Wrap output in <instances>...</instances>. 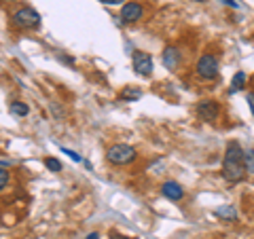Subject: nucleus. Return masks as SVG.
Returning <instances> with one entry per match:
<instances>
[{"instance_id": "1", "label": "nucleus", "mask_w": 254, "mask_h": 239, "mask_svg": "<svg viewBox=\"0 0 254 239\" xmlns=\"http://www.w3.org/2000/svg\"><path fill=\"white\" fill-rule=\"evenodd\" d=\"M246 150L242 148L240 142H229L227 144V153H225V161H222V176L227 182H242L246 176Z\"/></svg>"}, {"instance_id": "2", "label": "nucleus", "mask_w": 254, "mask_h": 239, "mask_svg": "<svg viewBox=\"0 0 254 239\" xmlns=\"http://www.w3.org/2000/svg\"><path fill=\"white\" fill-rule=\"evenodd\" d=\"M136 148L129 146V144H115V146H110L108 148V153H106V159L110 163H115V165H127V163H131L133 159H136Z\"/></svg>"}, {"instance_id": "3", "label": "nucleus", "mask_w": 254, "mask_h": 239, "mask_svg": "<svg viewBox=\"0 0 254 239\" xmlns=\"http://www.w3.org/2000/svg\"><path fill=\"white\" fill-rule=\"evenodd\" d=\"M13 23L17 28H23V30H30V28H38L41 26V15H38L34 9L30 6H21L13 13Z\"/></svg>"}, {"instance_id": "4", "label": "nucleus", "mask_w": 254, "mask_h": 239, "mask_svg": "<svg viewBox=\"0 0 254 239\" xmlns=\"http://www.w3.org/2000/svg\"><path fill=\"white\" fill-rule=\"evenodd\" d=\"M197 74H199L201 78H205V81H212V78H216L218 74V60L214 58V55L205 53L199 58V61H197Z\"/></svg>"}, {"instance_id": "5", "label": "nucleus", "mask_w": 254, "mask_h": 239, "mask_svg": "<svg viewBox=\"0 0 254 239\" xmlns=\"http://www.w3.org/2000/svg\"><path fill=\"white\" fill-rule=\"evenodd\" d=\"M131 63H133V70L142 76H150L153 74V58L144 51H133V58H131Z\"/></svg>"}, {"instance_id": "6", "label": "nucleus", "mask_w": 254, "mask_h": 239, "mask_svg": "<svg viewBox=\"0 0 254 239\" xmlns=\"http://www.w3.org/2000/svg\"><path fill=\"white\" fill-rule=\"evenodd\" d=\"M218 113H220V106H218V102H214V100H203L197 104V115H199V119H203L205 123L216 121Z\"/></svg>"}, {"instance_id": "7", "label": "nucleus", "mask_w": 254, "mask_h": 239, "mask_svg": "<svg viewBox=\"0 0 254 239\" xmlns=\"http://www.w3.org/2000/svg\"><path fill=\"white\" fill-rule=\"evenodd\" d=\"M140 17H142V4H138V2H127V4H123L121 19L125 23H133V21H138Z\"/></svg>"}, {"instance_id": "8", "label": "nucleus", "mask_w": 254, "mask_h": 239, "mask_svg": "<svg viewBox=\"0 0 254 239\" xmlns=\"http://www.w3.org/2000/svg\"><path fill=\"white\" fill-rule=\"evenodd\" d=\"M161 195L172 199V201H180L182 195H185V190H182V186L178 184V182L168 180V182H163L161 184Z\"/></svg>"}, {"instance_id": "9", "label": "nucleus", "mask_w": 254, "mask_h": 239, "mask_svg": "<svg viewBox=\"0 0 254 239\" xmlns=\"http://www.w3.org/2000/svg\"><path fill=\"white\" fill-rule=\"evenodd\" d=\"M163 63H165V68H170V70H176L178 68V63H180V53L176 47H165V51H163Z\"/></svg>"}, {"instance_id": "10", "label": "nucleus", "mask_w": 254, "mask_h": 239, "mask_svg": "<svg viewBox=\"0 0 254 239\" xmlns=\"http://www.w3.org/2000/svg\"><path fill=\"white\" fill-rule=\"evenodd\" d=\"M216 216L222 220H237V212H235V208H231V205H222V208L216 210Z\"/></svg>"}, {"instance_id": "11", "label": "nucleus", "mask_w": 254, "mask_h": 239, "mask_svg": "<svg viewBox=\"0 0 254 239\" xmlns=\"http://www.w3.org/2000/svg\"><path fill=\"white\" fill-rule=\"evenodd\" d=\"M9 110H11V115H15V117H26L30 113V108L23 104V102H11Z\"/></svg>"}, {"instance_id": "12", "label": "nucleus", "mask_w": 254, "mask_h": 239, "mask_svg": "<svg viewBox=\"0 0 254 239\" xmlns=\"http://www.w3.org/2000/svg\"><path fill=\"white\" fill-rule=\"evenodd\" d=\"M246 87V74L244 72H237L233 76V81H231V93H237V91H242Z\"/></svg>"}, {"instance_id": "13", "label": "nucleus", "mask_w": 254, "mask_h": 239, "mask_svg": "<svg viewBox=\"0 0 254 239\" xmlns=\"http://www.w3.org/2000/svg\"><path fill=\"white\" fill-rule=\"evenodd\" d=\"M140 95H142V91L138 89V87H127V89L121 93V100H127V102H136V100H140Z\"/></svg>"}, {"instance_id": "14", "label": "nucleus", "mask_w": 254, "mask_h": 239, "mask_svg": "<svg viewBox=\"0 0 254 239\" xmlns=\"http://www.w3.org/2000/svg\"><path fill=\"white\" fill-rule=\"evenodd\" d=\"M45 165H47V170H51V172H62L64 170V165L58 161V159H53V157H47Z\"/></svg>"}, {"instance_id": "15", "label": "nucleus", "mask_w": 254, "mask_h": 239, "mask_svg": "<svg viewBox=\"0 0 254 239\" xmlns=\"http://www.w3.org/2000/svg\"><path fill=\"white\" fill-rule=\"evenodd\" d=\"M246 170L254 174V150H246Z\"/></svg>"}, {"instance_id": "16", "label": "nucleus", "mask_w": 254, "mask_h": 239, "mask_svg": "<svg viewBox=\"0 0 254 239\" xmlns=\"http://www.w3.org/2000/svg\"><path fill=\"white\" fill-rule=\"evenodd\" d=\"M62 153H66L70 159H72V161H81V155H78V153H74V150H70V148H62Z\"/></svg>"}, {"instance_id": "17", "label": "nucleus", "mask_w": 254, "mask_h": 239, "mask_svg": "<svg viewBox=\"0 0 254 239\" xmlns=\"http://www.w3.org/2000/svg\"><path fill=\"white\" fill-rule=\"evenodd\" d=\"M6 184H9V174H6V170L0 172V188H6Z\"/></svg>"}, {"instance_id": "18", "label": "nucleus", "mask_w": 254, "mask_h": 239, "mask_svg": "<svg viewBox=\"0 0 254 239\" xmlns=\"http://www.w3.org/2000/svg\"><path fill=\"white\" fill-rule=\"evenodd\" d=\"M248 106H250L252 115H254V91H250V93H248Z\"/></svg>"}, {"instance_id": "19", "label": "nucleus", "mask_w": 254, "mask_h": 239, "mask_svg": "<svg viewBox=\"0 0 254 239\" xmlns=\"http://www.w3.org/2000/svg\"><path fill=\"white\" fill-rule=\"evenodd\" d=\"M100 2H104V4H123L125 0H100Z\"/></svg>"}, {"instance_id": "20", "label": "nucleus", "mask_w": 254, "mask_h": 239, "mask_svg": "<svg viewBox=\"0 0 254 239\" xmlns=\"http://www.w3.org/2000/svg\"><path fill=\"white\" fill-rule=\"evenodd\" d=\"M220 2H222V4H229V6H237L235 0H220Z\"/></svg>"}, {"instance_id": "21", "label": "nucleus", "mask_w": 254, "mask_h": 239, "mask_svg": "<svg viewBox=\"0 0 254 239\" xmlns=\"http://www.w3.org/2000/svg\"><path fill=\"white\" fill-rule=\"evenodd\" d=\"M87 239H100V235L98 233H89V235H87Z\"/></svg>"}, {"instance_id": "22", "label": "nucleus", "mask_w": 254, "mask_h": 239, "mask_svg": "<svg viewBox=\"0 0 254 239\" xmlns=\"http://www.w3.org/2000/svg\"><path fill=\"white\" fill-rule=\"evenodd\" d=\"M110 239H127V237H123V235H117V233H113V237Z\"/></svg>"}, {"instance_id": "23", "label": "nucleus", "mask_w": 254, "mask_h": 239, "mask_svg": "<svg viewBox=\"0 0 254 239\" xmlns=\"http://www.w3.org/2000/svg\"><path fill=\"white\" fill-rule=\"evenodd\" d=\"M197 2H205V0H197Z\"/></svg>"}]
</instances>
